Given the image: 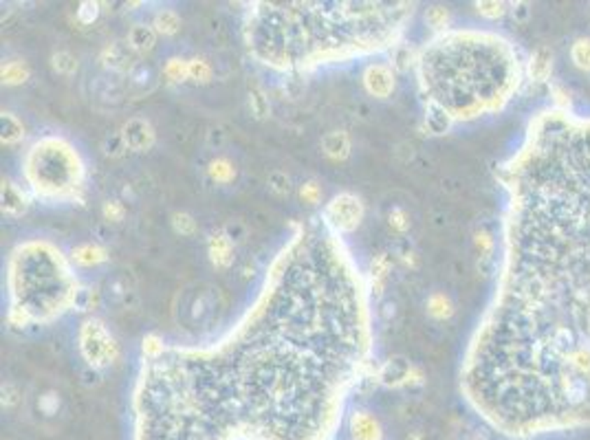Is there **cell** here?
Wrapping results in <instances>:
<instances>
[{"label": "cell", "mask_w": 590, "mask_h": 440, "mask_svg": "<svg viewBox=\"0 0 590 440\" xmlns=\"http://www.w3.org/2000/svg\"><path fill=\"white\" fill-rule=\"evenodd\" d=\"M426 311L428 315L432 317V320L436 322H445L449 320V317L454 315V301L447 293H441V291H436V293H430L428 299H426Z\"/></svg>", "instance_id": "44dd1931"}, {"label": "cell", "mask_w": 590, "mask_h": 440, "mask_svg": "<svg viewBox=\"0 0 590 440\" xmlns=\"http://www.w3.org/2000/svg\"><path fill=\"white\" fill-rule=\"evenodd\" d=\"M361 82H364V88L370 97L388 99L397 88V71L388 62H372L361 73Z\"/></svg>", "instance_id": "277c9868"}, {"label": "cell", "mask_w": 590, "mask_h": 440, "mask_svg": "<svg viewBox=\"0 0 590 440\" xmlns=\"http://www.w3.org/2000/svg\"><path fill=\"white\" fill-rule=\"evenodd\" d=\"M426 385V372H423L419 366H412V370H410V374H407V378H405V390H412V388H423Z\"/></svg>", "instance_id": "c3c4849f"}, {"label": "cell", "mask_w": 590, "mask_h": 440, "mask_svg": "<svg viewBox=\"0 0 590 440\" xmlns=\"http://www.w3.org/2000/svg\"><path fill=\"white\" fill-rule=\"evenodd\" d=\"M386 225H388V229H390L392 234L405 236L407 232H410V227H412V216H410V211H407L405 207L395 205V207L388 209Z\"/></svg>", "instance_id": "484cf974"}, {"label": "cell", "mask_w": 590, "mask_h": 440, "mask_svg": "<svg viewBox=\"0 0 590 440\" xmlns=\"http://www.w3.org/2000/svg\"><path fill=\"white\" fill-rule=\"evenodd\" d=\"M227 143V132L220 126H211L205 134V146L209 150H223Z\"/></svg>", "instance_id": "7bdbcfd3"}, {"label": "cell", "mask_w": 590, "mask_h": 440, "mask_svg": "<svg viewBox=\"0 0 590 440\" xmlns=\"http://www.w3.org/2000/svg\"><path fill=\"white\" fill-rule=\"evenodd\" d=\"M390 253L395 255L405 269H416L419 267V253L410 242V238L397 236L395 240H392V251Z\"/></svg>", "instance_id": "603a6c76"}, {"label": "cell", "mask_w": 590, "mask_h": 440, "mask_svg": "<svg viewBox=\"0 0 590 440\" xmlns=\"http://www.w3.org/2000/svg\"><path fill=\"white\" fill-rule=\"evenodd\" d=\"M165 350V346H163V339L159 335H155V332H148V335L141 339V355L143 359L148 361H155L163 355Z\"/></svg>", "instance_id": "ab89813d"}, {"label": "cell", "mask_w": 590, "mask_h": 440, "mask_svg": "<svg viewBox=\"0 0 590 440\" xmlns=\"http://www.w3.org/2000/svg\"><path fill=\"white\" fill-rule=\"evenodd\" d=\"M392 269H395V257H392L390 251H381L372 255L370 267H368V291L374 297V301H381L388 280L392 276Z\"/></svg>", "instance_id": "8992f818"}, {"label": "cell", "mask_w": 590, "mask_h": 440, "mask_svg": "<svg viewBox=\"0 0 590 440\" xmlns=\"http://www.w3.org/2000/svg\"><path fill=\"white\" fill-rule=\"evenodd\" d=\"M377 315H379V320L384 324H392V320L397 317V301H392V299L381 301L379 308H377Z\"/></svg>", "instance_id": "bcb514c9"}, {"label": "cell", "mask_w": 590, "mask_h": 440, "mask_svg": "<svg viewBox=\"0 0 590 440\" xmlns=\"http://www.w3.org/2000/svg\"><path fill=\"white\" fill-rule=\"evenodd\" d=\"M511 16L516 22H526L528 16H531V11H528V5L526 3H513L511 5Z\"/></svg>", "instance_id": "681fc988"}, {"label": "cell", "mask_w": 590, "mask_h": 440, "mask_svg": "<svg viewBox=\"0 0 590 440\" xmlns=\"http://www.w3.org/2000/svg\"><path fill=\"white\" fill-rule=\"evenodd\" d=\"M24 176L38 199H69L82 190L84 163L64 139H42L29 150Z\"/></svg>", "instance_id": "6da1fadb"}, {"label": "cell", "mask_w": 590, "mask_h": 440, "mask_svg": "<svg viewBox=\"0 0 590 440\" xmlns=\"http://www.w3.org/2000/svg\"><path fill=\"white\" fill-rule=\"evenodd\" d=\"M297 199L307 207H317L324 201V187L317 178H307L297 185Z\"/></svg>", "instance_id": "d4e9b609"}, {"label": "cell", "mask_w": 590, "mask_h": 440, "mask_svg": "<svg viewBox=\"0 0 590 440\" xmlns=\"http://www.w3.org/2000/svg\"><path fill=\"white\" fill-rule=\"evenodd\" d=\"M407 440H423V434L421 432H412L410 436H407Z\"/></svg>", "instance_id": "f907efd6"}, {"label": "cell", "mask_w": 590, "mask_h": 440, "mask_svg": "<svg viewBox=\"0 0 590 440\" xmlns=\"http://www.w3.org/2000/svg\"><path fill=\"white\" fill-rule=\"evenodd\" d=\"M412 64H414V55H412L410 47H403V44L395 47V51H392L390 66L395 69L397 73H407V71L412 69Z\"/></svg>", "instance_id": "f35d334b"}, {"label": "cell", "mask_w": 590, "mask_h": 440, "mask_svg": "<svg viewBox=\"0 0 590 440\" xmlns=\"http://www.w3.org/2000/svg\"><path fill=\"white\" fill-rule=\"evenodd\" d=\"M71 260H73V264H78L82 269L99 267L104 262H108V251H106V247H101L99 242H82V245L73 247Z\"/></svg>", "instance_id": "9a60e30c"}, {"label": "cell", "mask_w": 590, "mask_h": 440, "mask_svg": "<svg viewBox=\"0 0 590 440\" xmlns=\"http://www.w3.org/2000/svg\"><path fill=\"white\" fill-rule=\"evenodd\" d=\"M0 78H3L5 86H20L31 78V69H29V64L22 62V59H9V62H5L3 69H0Z\"/></svg>", "instance_id": "7402d4cb"}, {"label": "cell", "mask_w": 590, "mask_h": 440, "mask_svg": "<svg viewBox=\"0 0 590 440\" xmlns=\"http://www.w3.org/2000/svg\"><path fill=\"white\" fill-rule=\"evenodd\" d=\"M188 80L205 86L214 80V69H211V64L205 57H190L188 59Z\"/></svg>", "instance_id": "83f0119b"}, {"label": "cell", "mask_w": 590, "mask_h": 440, "mask_svg": "<svg viewBox=\"0 0 590 440\" xmlns=\"http://www.w3.org/2000/svg\"><path fill=\"white\" fill-rule=\"evenodd\" d=\"M423 124H426V130L434 136L447 134L454 126V115L445 108L443 104L438 101H428L426 104V115H423Z\"/></svg>", "instance_id": "5bb4252c"}, {"label": "cell", "mask_w": 590, "mask_h": 440, "mask_svg": "<svg viewBox=\"0 0 590 440\" xmlns=\"http://www.w3.org/2000/svg\"><path fill=\"white\" fill-rule=\"evenodd\" d=\"M153 27H155V31L163 38H174L178 31H181V27H183V20H181L178 16V11L176 9H159L155 16H153Z\"/></svg>", "instance_id": "d6986e66"}, {"label": "cell", "mask_w": 590, "mask_h": 440, "mask_svg": "<svg viewBox=\"0 0 590 440\" xmlns=\"http://www.w3.org/2000/svg\"><path fill=\"white\" fill-rule=\"evenodd\" d=\"M570 59L580 71L590 73V38H577L570 47Z\"/></svg>", "instance_id": "d6a6232c"}, {"label": "cell", "mask_w": 590, "mask_h": 440, "mask_svg": "<svg viewBox=\"0 0 590 440\" xmlns=\"http://www.w3.org/2000/svg\"><path fill=\"white\" fill-rule=\"evenodd\" d=\"M27 134V128L18 115L3 111L0 115V141L3 146H18Z\"/></svg>", "instance_id": "e0dca14e"}, {"label": "cell", "mask_w": 590, "mask_h": 440, "mask_svg": "<svg viewBox=\"0 0 590 440\" xmlns=\"http://www.w3.org/2000/svg\"><path fill=\"white\" fill-rule=\"evenodd\" d=\"M207 176L211 183H216V185H230L238 176L236 163L227 157H214L207 163Z\"/></svg>", "instance_id": "ac0fdd59"}, {"label": "cell", "mask_w": 590, "mask_h": 440, "mask_svg": "<svg viewBox=\"0 0 590 440\" xmlns=\"http://www.w3.org/2000/svg\"><path fill=\"white\" fill-rule=\"evenodd\" d=\"M0 392H3V407H16L20 403V399H22L20 388L13 381L3 383V390H0Z\"/></svg>", "instance_id": "ee69618b"}, {"label": "cell", "mask_w": 590, "mask_h": 440, "mask_svg": "<svg viewBox=\"0 0 590 440\" xmlns=\"http://www.w3.org/2000/svg\"><path fill=\"white\" fill-rule=\"evenodd\" d=\"M157 40H159V34L155 31L153 22H134V24H130L128 34H126V44L134 55L153 53L157 47Z\"/></svg>", "instance_id": "7c38bea8"}, {"label": "cell", "mask_w": 590, "mask_h": 440, "mask_svg": "<svg viewBox=\"0 0 590 440\" xmlns=\"http://www.w3.org/2000/svg\"><path fill=\"white\" fill-rule=\"evenodd\" d=\"M267 190L278 199H286L293 192V180L284 170H271L267 176Z\"/></svg>", "instance_id": "f1b7e54d"}, {"label": "cell", "mask_w": 590, "mask_h": 440, "mask_svg": "<svg viewBox=\"0 0 590 440\" xmlns=\"http://www.w3.org/2000/svg\"><path fill=\"white\" fill-rule=\"evenodd\" d=\"M119 132H122L124 141L128 146V152L141 155V152H148V150H153L157 143V132L146 117H130L126 124L119 128Z\"/></svg>", "instance_id": "5b68a950"}, {"label": "cell", "mask_w": 590, "mask_h": 440, "mask_svg": "<svg viewBox=\"0 0 590 440\" xmlns=\"http://www.w3.org/2000/svg\"><path fill=\"white\" fill-rule=\"evenodd\" d=\"M126 78H128V84H130V88L134 90V93L143 95V93H150V90L155 88V84L159 80V73H157V69L150 62H143V59H139V62L132 66V71L126 75Z\"/></svg>", "instance_id": "2e32d148"}, {"label": "cell", "mask_w": 590, "mask_h": 440, "mask_svg": "<svg viewBox=\"0 0 590 440\" xmlns=\"http://www.w3.org/2000/svg\"><path fill=\"white\" fill-rule=\"evenodd\" d=\"M78 341H80V353L86 361V366H90V368L104 370V368L113 366V363H117L119 355H122L113 332L106 328V324L101 320H97V317H88V320L80 326Z\"/></svg>", "instance_id": "7a4b0ae2"}, {"label": "cell", "mask_w": 590, "mask_h": 440, "mask_svg": "<svg viewBox=\"0 0 590 440\" xmlns=\"http://www.w3.org/2000/svg\"><path fill=\"white\" fill-rule=\"evenodd\" d=\"M57 407H59V397H57V394L49 392V394H44V397H40V409L47 416H53L57 412Z\"/></svg>", "instance_id": "7dc6e473"}, {"label": "cell", "mask_w": 590, "mask_h": 440, "mask_svg": "<svg viewBox=\"0 0 590 440\" xmlns=\"http://www.w3.org/2000/svg\"><path fill=\"white\" fill-rule=\"evenodd\" d=\"M207 257L214 269L227 271L236 262V245L223 229H214L207 236Z\"/></svg>", "instance_id": "52a82bcc"}, {"label": "cell", "mask_w": 590, "mask_h": 440, "mask_svg": "<svg viewBox=\"0 0 590 440\" xmlns=\"http://www.w3.org/2000/svg\"><path fill=\"white\" fill-rule=\"evenodd\" d=\"M476 11L480 13L482 18H487V20H498V18H503L505 13L509 11L507 3H498V0H482V3H476L474 5Z\"/></svg>", "instance_id": "60d3db41"}, {"label": "cell", "mask_w": 590, "mask_h": 440, "mask_svg": "<svg viewBox=\"0 0 590 440\" xmlns=\"http://www.w3.org/2000/svg\"><path fill=\"white\" fill-rule=\"evenodd\" d=\"M410 370H412V363L405 357H390L388 361L381 363L379 370L374 372V381L384 388H403Z\"/></svg>", "instance_id": "30bf717a"}, {"label": "cell", "mask_w": 590, "mask_h": 440, "mask_svg": "<svg viewBox=\"0 0 590 440\" xmlns=\"http://www.w3.org/2000/svg\"><path fill=\"white\" fill-rule=\"evenodd\" d=\"M101 152L108 157V159H122L128 152V146L124 141L122 132H108L101 139Z\"/></svg>", "instance_id": "1f68e13d"}, {"label": "cell", "mask_w": 590, "mask_h": 440, "mask_svg": "<svg viewBox=\"0 0 590 440\" xmlns=\"http://www.w3.org/2000/svg\"><path fill=\"white\" fill-rule=\"evenodd\" d=\"M137 62H139L137 55L130 51V47L126 42H113L99 53V64L106 71H111L115 75H124V78L132 71V66Z\"/></svg>", "instance_id": "ba28073f"}, {"label": "cell", "mask_w": 590, "mask_h": 440, "mask_svg": "<svg viewBox=\"0 0 590 440\" xmlns=\"http://www.w3.org/2000/svg\"><path fill=\"white\" fill-rule=\"evenodd\" d=\"M351 440H384V425L368 409H353L348 416Z\"/></svg>", "instance_id": "9c48e42d"}, {"label": "cell", "mask_w": 590, "mask_h": 440, "mask_svg": "<svg viewBox=\"0 0 590 440\" xmlns=\"http://www.w3.org/2000/svg\"><path fill=\"white\" fill-rule=\"evenodd\" d=\"M161 78L168 84H183L188 82V59L181 55H172L165 59L161 69Z\"/></svg>", "instance_id": "cb8c5ba5"}, {"label": "cell", "mask_w": 590, "mask_h": 440, "mask_svg": "<svg viewBox=\"0 0 590 440\" xmlns=\"http://www.w3.org/2000/svg\"><path fill=\"white\" fill-rule=\"evenodd\" d=\"M366 216V203L353 192H339L324 205L322 218L335 234L357 232Z\"/></svg>", "instance_id": "3957f363"}, {"label": "cell", "mask_w": 590, "mask_h": 440, "mask_svg": "<svg viewBox=\"0 0 590 440\" xmlns=\"http://www.w3.org/2000/svg\"><path fill=\"white\" fill-rule=\"evenodd\" d=\"M0 207H3V214L11 218L22 216L29 209L27 194L11 178H3V183H0Z\"/></svg>", "instance_id": "4fadbf2b"}, {"label": "cell", "mask_w": 590, "mask_h": 440, "mask_svg": "<svg viewBox=\"0 0 590 440\" xmlns=\"http://www.w3.org/2000/svg\"><path fill=\"white\" fill-rule=\"evenodd\" d=\"M247 106H249V113L253 119H267L269 113H271V104H269V97L267 93L260 88V86H249L247 90Z\"/></svg>", "instance_id": "4316f807"}, {"label": "cell", "mask_w": 590, "mask_h": 440, "mask_svg": "<svg viewBox=\"0 0 590 440\" xmlns=\"http://www.w3.org/2000/svg\"><path fill=\"white\" fill-rule=\"evenodd\" d=\"M451 22V13L447 7L443 5H430L426 9V24L430 29H434V31H443V29H447Z\"/></svg>", "instance_id": "e575fe53"}, {"label": "cell", "mask_w": 590, "mask_h": 440, "mask_svg": "<svg viewBox=\"0 0 590 440\" xmlns=\"http://www.w3.org/2000/svg\"><path fill=\"white\" fill-rule=\"evenodd\" d=\"M553 71V55L549 49H538L533 51L531 59H528V78L533 82H547L549 75Z\"/></svg>", "instance_id": "ffe728a7"}, {"label": "cell", "mask_w": 590, "mask_h": 440, "mask_svg": "<svg viewBox=\"0 0 590 440\" xmlns=\"http://www.w3.org/2000/svg\"><path fill=\"white\" fill-rule=\"evenodd\" d=\"M474 245L478 249V260H487L493 262V249H496V240L487 229H478L474 234Z\"/></svg>", "instance_id": "74e56055"}, {"label": "cell", "mask_w": 590, "mask_h": 440, "mask_svg": "<svg viewBox=\"0 0 590 440\" xmlns=\"http://www.w3.org/2000/svg\"><path fill=\"white\" fill-rule=\"evenodd\" d=\"M170 225H172V232L176 236L192 238V236L199 234V222H196V218L190 214V211H172Z\"/></svg>", "instance_id": "f546056e"}, {"label": "cell", "mask_w": 590, "mask_h": 440, "mask_svg": "<svg viewBox=\"0 0 590 440\" xmlns=\"http://www.w3.org/2000/svg\"><path fill=\"white\" fill-rule=\"evenodd\" d=\"M99 13H101V3H97V0H82L78 9H75V20L82 27H90L93 22H97Z\"/></svg>", "instance_id": "d590c367"}, {"label": "cell", "mask_w": 590, "mask_h": 440, "mask_svg": "<svg viewBox=\"0 0 590 440\" xmlns=\"http://www.w3.org/2000/svg\"><path fill=\"white\" fill-rule=\"evenodd\" d=\"M220 229L227 234V238H230L234 245L238 247L240 242H245L247 240V236H249V229H247V225L243 222V220H227Z\"/></svg>", "instance_id": "b9f144b4"}, {"label": "cell", "mask_w": 590, "mask_h": 440, "mask_svg": "<svg viewBox=\"0 0 590 440\" xmlns=\"http://www.w3.org/2000/svg\"><path fill=\"white\" fill-rule=\"evenodd\" d=\"M101 370H97V368H90V366H86L82 372H80V381H82V385L84 388H99L101 385Z\"/></svg>", "instance_id": "f6af8a7d"}, {"label": "cell", "mask_w": 590, "mask_h": 440, "mask_svg": "<svg viewBox=\"0 0 590 440\" xmlns=\"http://www.w3.org/2000/svg\"><path fill=\"white\" fill-rule=\"evenodd\" d=\"M97 304V291L90 286H78L73 293V301H71V308L78 311V313H86Z\"/></svg>", "instance_id": "836d02e7"}, {"label": "cell", "mask_w": 590, "mask_h": 440, "mask_svg": "<svg viewBox=\"0 0 590 440\" xmlns=\"http://www.w3.org/2000/svg\"><path fill=\"white\" fill-rule=\"evenodd\" d=\"M128 214V209L124 205V201L119 199H108L101 203V218L108 222V225H117V222H124Z\"/></svg>", "instance_id": "8d00e7d4"}, {"label": "cell", "mask_w": 590, "mask_h": 440, "mask_svg": "<svg viewBox=\"0 0 590 440\" xmlns=\"http://www.w3.org/2000/svg\"><path fill=\"white\" fill-rule=\"evenodd\" d=\"M320 150L328 161L344 163L353 152V139L346 130H328L320 139Z\"/></svg>", "instance_id": "8fae6325"}, {"label": "cell", "mask_w": 590, "mask_h": 440, "mask_svg": "<svg viewBox=\"0 0 590 440\" xmlns=\"http://www.w3.org/2000/svg\"><path fill=\"white\" fill-rule=\"evenodd\" d=\"M51 69H53L57 75H64V78H71V75L78 73L80 62H78V57H75L71 51H55V53L51 55Z\"/></svg>", "instance_id": "4dcf8cb0"}]
</instances>
